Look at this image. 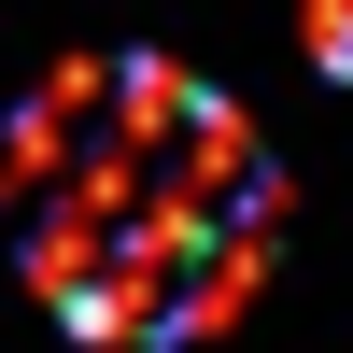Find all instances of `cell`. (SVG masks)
Returning a JSON list of instances; mask_svg holds the SVG:
<instances>
[{
	"mask_svg": "<svg viewBox=\"0 0 353 353\" xmlns=\"http://www.w3.org/2000/svg\"><path fill=\"white\" fill-rule=\"evenodd\" d=\"M0 226L28 297L99 353H184L254 297L283 170L226 85L170 57H71L0 141Z\"/></svg>",
	"mask_w": 353,
	"mask_h": 353,
	"instance_id": "6da1fadb",
	"label": "cell"
},
{
	"mask_svg": "<svg viewBox=\"0 0 353 353\" xmlns=\"http://www.w3.org/2000/svg\"><path fill=\"white\" fill-rule=\"evenodd\" d=\"M311 71L353 85V0H311Z\"/></svg>",
	"mask_w": 353,
	"mask_h": 353,
	"instance_id": "7a4b0ae2",
	"label": "cell"
}]
</instances>
